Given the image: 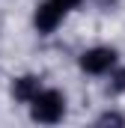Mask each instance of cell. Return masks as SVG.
Returning a JSON list of instances; mask_svg holds the SVG:
<instances>
[{
    "mask_svg": "<svg viewBox=\"0 0 125 128\" xmlns=\"http://www.w3.org/2000/svg\"><path fill=\"white\" fill-rule=\"evenodd\" d=\"M30 113L36 122H60L66 113V98L57 90H39V96L30 101Z\"/></svg>",
    "mask_w": 125,
    "mask_h": 128,
    "instance_id": "1",
    "label": "cell"
},
{
    "mask_svg": "<svg viewBox=\"0 0 125 128\" xmlns=\"http://www.w3.org/2000/svg\"><path fill=\"white\" fill-rule=\"evenodd\" d=\"M39 90H42V80L33 78V74H24V78H18V80L12 84V96L18 98V101H27V104L39 96Z\"/></svg>",
    "mask_w": 125,
    "mask_h": 128,
    "instance_id": "4",
    "label": "cell"
},
{
    "mask_svg": "<svg viewBox=\"0 0 125 128\" xmlns=\"http://www.w3.org/2000/svg\"><path fill=\"white\" fill-rule=\"evenodd\" d=\"M125 119L119 116V113H104L101 119H98V125H122Z\"/></svg>",
    "mask_w": 125,
    "mask_h": 128,
    "instance_id": "5",
    "label": "cell"
},
{
    "mask_svg": "<svg viewBox=\"0 0 125 128\" xmlns=\"http://www.w3.org/2000/svg\"><path fill=\"white\" fill-rule=\"evenodd\" d=\"M68 12H72V9H68L62 0H45V3H39V9H36V15H33V24H36L39 33H54Z\"/></svg>",
    "mask_w": 125,
    "mask_h": 128,
    "instance_id": "2",
    "label": "cell"
},
{
    "mask_svg": "<svg viewBox=\"0 0 125 128\" xmlns=\"http://www.w3.org/2000/svg\"><path fill=\"white\" fill-rule=\"evenodd\" d=\"M113 92H125V68L113 74Z\"/></svg>",
    "mask_w": 125,
    "mask_h": 128,
    "instance_id": "6",
    "label": "cell"
},
{
    "mask_svg": "<svg viewBox=\"0 0 125 128\" xmlns=\"http://www.w3.org/2000/svg\"><path fill=\"white\" fill-rule=\"evenodd\" d=\"M62 3H66L68 9H74V6H80V0H62Z\"/></svg>",
    "mask_w": 125,
    "mask_h": 128,
    "instance_id": "7",
    "label": "cell"
},
{
    "mask_svg": "<svg viewBox=\"0 0 125 128\" xmlns=\"http://www.w3.org/2000/svg\"><path fill=\"white\" fill-rule=\"evenodd\" d=\"M116 66V51L113 48H90L80 57V68L86 74H107Z\"/></svg>",
    "mask_w": 125,
    "mask_h": 128,
    "instance_id": "3",
    "label": "cell"
}]
</instances>
